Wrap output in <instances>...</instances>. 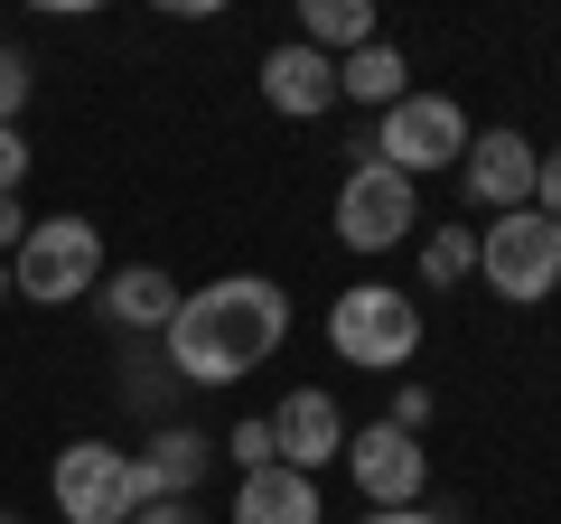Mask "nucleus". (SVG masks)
Returning a JSON list of instances; mask_svg holds the SVG:
<instances>
[{
	"label": "nucleus",
	"instance_id": "18",
	"mask_svg": "<svg viewBox=\"0 0 561 524\" xmlns=\"http://www.w3.org/2000/svg\"><path fill=\"white\" fill-rule=\"evenodd\" d=\"M20 103H28V57L0 47V132H20Z\"/></svg>",
	"mask_w": 561,
	"mask_h": 524
},
{
	"label": "nucleus",
	"instance_id": "24",
	"mask_svg": "<svg viewBox=\"0 0 561 524\" xmlns=\"http://www.w3.org/2000/svg\"><path fill=\"white\" fill-rule=\"evenodd\" d=\"M131 524H197V515H187V497H160V505H140Z\"/></svg>",
	"mask_w": 561,
	"mask_h": 524
},
{
	"label": "nucleus",
	"instance_id": "7",
	"mask_svg": "<svg viewBox=\"0 0 561 524\" xmlns=\"http://www.w3.org/2000/svg\"><path fill=\"white\" fill-rule=\"evenodd\" d=\"M337 235L356 243V253H393V243H412L421 235L412 179L383 169V160H356V169H346V187H337Z\"/></svg>",
	"mask_w": 561,
	"mask_h": 524
},
{
	"label": "nucleus",
	"instance_id": "14",
	"mask_svg": "<svg viewBox=\"0 0 561 524\" xmlns=\"http://www.w3.org/2000/svg\"><path fill=\"white\" fill-rule=\"evenodd\" d=\"M206 459H216V449H206V431L169 422L150 449H131V468H140V505H160V497H187V487L206 478Z\"/></svg>",
	"mask_w": 561,
	"mask_h": 524
},
{
	"label": "nucleus",
	"instance_id": "13",
	"mask_svg": "<svg viewBox=\"0 0 561 524\" xmlns=\"http://www.w3.org/2000/svg\"><path fill=\"white\" fill-rule=\"evenodd\" d=\"M234 524H328L319 515V478H300V468H253V478L234 487Z\"/></svg>",
	"mask_w": 561,
	"mask_h": 524
},
{
	"label": "nucleus",
	"instance_id": "8",
	"mask_svg": "<svg viewBox=\"0 0 561 524\" xmlns=\"http://www.w3.org/2000/svg\"><path fill=\"white\" fill-rule=\"evenodd\" d=\"M346 468H356V487H365V515H383V505H421V487H431V449H421L412 431H393V422L346 431Z\"/></svg>",
	"mask_w": 561,
	"mask_h": 524
},
{
	"label": "nucleus",
	"instance_id": "6",
	"mask_svg": "<svg viewBox=\"0 0 561 524\" xmlns=\"http://www.w3.org/2000/svg\"><path fill=\"white\" fill-rule=\"evenodd\" d=\"M365 150H375L383 169H402V179L459 169V160H468V113H459L449 94H402L393 113H383V132H375Z\"/></svg>",
	"mask_w": 561,
	"mask_h": 524
},
{
	"label": "nucleus",
	"instance_id": "9",
	"mask_svg": "<svg viewBox=\"0 0 561 524\" xmlns=\"http://www.w3.org/2000/svg\"><path fill=\"white\" fill-rule=\"evenodd\" d=\"M534 169H542V150L524 141V132H468V160H459V179H468V197L478 206H496V216H515V206H534Z\"/></svg>",
	"mask_w": 561,
	"mask_h": 524
},
{
	"label": "nucleus",
	"instance_id": "3",
	"mask_svg": "<svg viewBox=\"0 0 561 524\" xmlns=\"http://www.w3.org/2000/svg\"><path fill=\"white\" fill-rule=\"evenodd\" d=\"M328 346H337L346 365H365V375H402V365L421 356V300H402V291H383V282L337 291Z\"/></svg>",
	"mask_w": 561,
	"mask_h": 524
},
{
	"label": "nucleus",
	"instance_id": "16",
	"mask_svg": "<svg viewBox=\"0 0 561 524\" xmlns=\"http://www.w3.org/2000/svg\"><path fill=\"white\" fill-rule=\"evenodd\" d=\"M300 47H319V57H356V47H375V10H365V0H309V10H300Z\"/></svg>",
	"mask_w": 561,
	"mask_h": 524
},
{
	"label": "nucleus",
	"instance_id": "4",
	"mask_svg": "<svg viewBox=\"0 0 561 524\" xmlns=\"http://www.w3.org/2000/svg\"><path fill=\"white\" fill-rule=\"evenodd\" d=\"M478 282L496 291V300H515V309L552 300V291H561V235H552V216H534V206L496 216L478 235Z\"/></svg>",
	"mask_w": 561,
	"mask_h": 524
},
{
	"label": "nucleus",
	"instance_id": "15",
	"mask_svg": "<svg viewBox=\"0 0 561 524\" xmlns=\"http://www.w3.org/2000/svg\"><path fill=\"white\" fill-rule=\"evenodd\" d=\"M402 76H412V66H402V47L375 38V47H356V57H337V103H375V113H393V103L412 94Z\"/></svg>",
	"mask_w": 561,
	"mask_h": 524
},
{
	"label": "nucleus",
	"instance_id": "11",
	"mask_svg": "<svg viewBox=\"0 0 561 524\" xmlns=\"http://www.w3.org/2000/svg\"><path fill=\"white\" fill-rule=\"evenodd\" d=\"M262 103L272 113H290V122H319L328 103H337V57H319V47H272L262 57Z\"/></svg>",
	"mask_w": 561,
	"mask_h": 524
},
{
	"label": "nucleus",
	"instance_id": "20",
	"mask_svg": "<svg viewBox=\"0 0 561 524\" xmlns=\"http://www.w3.org/2000/svg\"><path fill=\"white\" fill-rule=\"evenodd\" d=\"M534 216L561 225V150H542V169H534Z\"/></svg>",
	"mask_w": 561,
	"mask_h": 524
},
{
	"label": "nucleus",
	"instance_id": "10",
	"mask_svg": "<svg viewBox=\"0 0 561 524\" xmlns=\"http://www.w3.org/2000/svg\"><path fill=\"white\" fill-rule=\"evenodd\" d=\"M272 449H280V468H300V478H319L346 449V422H337V403H328L319 384H300V394L272 403Z\"/></svg>",
	"mask_w": 561,
	"mask_h": 524
},
{
	"label": "nucleus",
	"instance_id": "2",
	"mask_svg": "<svg viewBox=\"0 0 561 524\" xmlns=\"http://www.w3.org/2000/svg\"><path fill=\"white\" fill-rule=\"evenodd\" d=\"M10 262H20V272H10V291H20V300H38V309L94 300V291H103V225H84V216H38V225H28V243H20Z\"/></svg>",
	"mask_w": 561,
	"mask_h": 524
},
{
	"label": "nucleus",
	"instance_id": "17",
	"mask_svg": "<svg viewBox=\"0 0 561 524\" xmlns=\"http://www.w3.org/2000/svg\"><path fill=\"white\" fill-rule=\"evenodd\" d=\"M468 272H478V235H468V225H440V235L421 243V282H431V291L468 282Z\"/></svg>",
	"mask_w": 561,
	"mask_h": 524
},
{
	"label": "nucleus",
	"instance_id": "19",
	"mask_svg": "<svg viewBox=\"0 0 561 524\" xmlns=\"http://www.w3.org/2000/svg\"><path fill=\"white\" fill-rule=\"evenodd\" d=\"M225 449H234V459H243V478L280 459V449H272V422H243V431H234V441H225Z\"/></svg>",
	"mask_w": 561,
	"mask_h": 524
},
{
	"label": "nucleus",
	"instance_id": "27",
	"mask_svg": "<svg viewBox=\"0 0 561 524\" xmlns=\"http://www.w3.org/2000/svg\"><path fill=\"white\" fill-rule=\"evenodd\" d=\"M0 524H20V515H0Z\"/></svg>",
	"mask_w": 561,
	"mask_h": 524
},
{
	"label": "nucleus",
	"instance_id": "21",
	"mask_svg": "<svg viewBox=\"0 0 561 524\" xmlns=\"http://www.w3.org/2000/svg\"><path fill=\"white\" fill-rule=\"evenodd\" d=\"M383 422H393V431H412V441H421V422H431V394H421V384H402V394H393V412H383Z\"/></svg>",
	"mask_w": 561,
	"mask_h": 524
},
{
	"label": "nucleus",
	"instance_id": "1",
	"mask_svg": "<svg viewBox=\"0 0 561 524\" xmlns=\"http://www.w3.org/2000/svg\"><path fill=\"white\" fill-rule=\"evenodd\" d=\"M280 338H290V300H280V282H262V272H225V282H206V291L179 300V319H169V365H179L187 384H234V375H253Z\"/></svg>",
	"mask_w": 561,
	"mask_h": 524
},
{
	"label": "nucleus",
	"instance_id": "12",
	"mask_svg": "<svg viewBox=\"0 0 561 524\" xmlns=\"http://www.w3.org/2000/svg\"><path fill=\"white\" fill-rule=\"evenodd\" d=\"M94 300H103V319H113V328H169L187 291L169 282L160 262H122V272H103V291H94Z\"/></svg>",
	"mask_w": 561,
	"mask_h": 524
},
{
	"label": "nucleus",
	"instance_id": "23",
	"mask_svg": "<svg viewBox=\"0 0 561 524\" xmlns=\"http://www.w3.org/2000/svg\"><path fill=\"white\" fill-rule=\"evenodd\" d=\"M20 243H28V216H20V197H0V262L20 253Z\"/></svg>",
	"mask_w": 561,
	"mask_h": 524
},
{
	"label": "nucleus",
	"instance_id": "26",
	"mask_svg": "<svg viewBox=\"0 0 561 524\" xmlns=\"http://www.w3.org/2000/svg\"><path fill=\"white\" fill-rule=\"evenodd\" d=\"M0 300H10V262H0Z\"/></svg>",
	"mask_w": 561,
	"mask_h": 524
},
{
	"label": "nucleus",
	"instance_id": "28",
	"mask_svg": "<svg viewBox=\"0 0 561 524\" xmlns=\"http://www.w3.org/2000/svg\"><path fill=\"white\" fill-rule=\"evenodd\" d=\"M552 235H561V225H552Z\"/></svg>",
	"mask_w": 561,
	"mask_h": 524
},
{
	"label": "nucleus",
	"instance_id": "5",
	"mask_svg": "<svg viewBox=\"0 0 561 524\" xmlns=\"http://www.w3.org/2000/svg\"><path fill=\"white\" fill-rule=\"evenodd\" d=\"M47 497H57L66 524H131L140 515V468H131V449H113V441H76L47 468Z\"/></svg>",
	"mask_w": 561,
	"mask_h": 524
},
{
	"label": "nucleus",
	"instance_id": "25",
	"mask_svg": "<svg viewBox=\"0 0 561 524\" xmlns=\"http://www.w3.org/2000/svg\"><path fill=\"white\" fill-rule=\"evenodd\" d=\"M365 524H449V515H431V505H383V515H365Z\"/></svg>",
	"mask_w": 561,
	"mask_h": 524
},
{
	"label": "nucleus",
	"instance_id": "22",
	"mask_svg": "<svg viewBox=\"0 0 561 524\" xmlns=\"http://www.w3.org/2000/svg\"><path fill=\"white\" fill-rule=\"evenodd\" d=\"M20 179H28V141H20V132H0V197H20Z\"/></svg>",
	"mask_w": 561,
	"mask_h": 524
}]
</instances>
